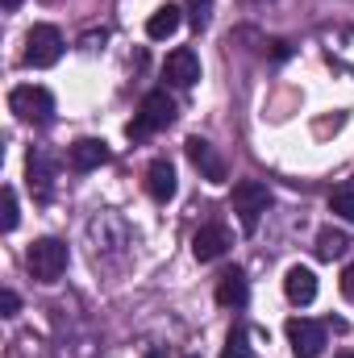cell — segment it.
Here are the masks:
<instances>
[{
	"label": "cell",
	"mask_w": 354,
	"mask_h": 358,
	"mask_svg": "<svg viewBox=\"0 0 354 358\" xmlns=\"http://www.w3.org/2000/svg\"><path fill=\"white\" fill-rule=\"evenodd\" d=\"M171 121H176V100L167 92H146L138 113H134V121L125 125V134H129V142H146L150 134L167 129Z\"/></svg>",
	"instance_id": "obj_1"
},
{
	"label": "cell",
	"mask_w": 354,
	"mask_h": 358,
	"mask_svg": "<svg viewBox=\"0 0 354 358\" xmlns=\"http://www.w3.org/2000/svg\"><path fill=\"white\" fill-rule=\"evenodd\" d=\"M71 263V255H67V246L59 242V238H42V242H34L29 246V255H25V267L29 275L38 279V283H55L63 271Z\"/></svg>",
	"instance_id": "obj_2"
},
{
	"label": "cell",
	"mask_w": 354,
	"mask_h": 358,
	"mask_svg": "<svg viewBox=\"0 0 354 358\" xmlns=\"http://www.w3.org/2000/svg\"><path fill=\"white\" fill-rule=\"evenodd\" d=\"M229 204H234V213H238L242 229H246V234H255V229H259V221H263V213H267V204H271V192H267V183H259V179H242V183H234Z\"/></svg>",
	"instance_id": "obj_3"
},
{
	"label": "cell",
	"mask_w": 354,
	"mask_h": 358,
	"mask_svg": "<svg viewBox=\"0 0 354 358\" xmlns=\"http://www.w3.org/2000/svg\"><path fill=\"white\" fill-rule=\"evenodd\" d=\"M8 108L29 125H46L55 117V96L46 88H38V84H21V88L8 92Z\"/></svg>",
	"instance_id": "obj_4"
},
{
	"label": "cell",
	"mask_w": 354,
	"mask_h": 358,
	"mask_svg": "<svg viewBox=\"0 0 354 358\" xmlns=\"http://www.w3.org/2000/svg\"><path fill=\"white\" fill-rule=\"evenodd\" d=\"M63 59V34L55 25H34L25 34V67H55Z\"/></svg>",
	"instance_id": "obj_5"
},
{
	"label": "cell",
	"mask_w": 354,
	"mask_h": 358,
	"mask_svg": "<svg viewBox=\"0 0 354 358\" xmlns=\"http://www.w3.org/2000/svg\"><path fill=\"white\" fill-rule=\"evenodd\" d=\"M288 342H292V355L296 358H321V350H325V325H317L309 317H292L288 321Z\"/></svg>",
	"instance_id": "obj_6"
},
{
	"label": "cell",
	"mask_w": 354,
	"mask_h": 358,
	"mask_svg": "<svg viewBox=\"0 0 354 358\" xmlns=\"http://www.w3.org/2000/svg\"><path fill=\"white\" fill-rule=\"evenodd\" d=\"M183 150H187V163L200 171V179H208V183H225V159L217 155L213 142H204V138H187Z\"/></svg>",
	"instance_id": "obj_7"
},
{
	"label": "cell",
	"mask_w": 354,
	"mask_h": 358,
	"mask_svg": "<svg viewBox=\"0 0 354 358\" xmlns=\"http://www.w3.org/2000/svg\"><path fill=\"white\" fill-rule=\"evenodd\" d=\"M229 246H234V238H229V229H225L221 221H208V225H200V229L192 234V255H196L200 263L221 259Z\"/></svg>",
	"instance_id": "obj_8"
},
{
	"label": "cell",
	"mask_w": 354,
	"mask_h": 358,
	"mask_svg": "<svg viewBox=\"0 0 354 358\" xmlns=\"http://www.w3.org/2000/svg\"><path fill=\"white\" fill-rule=\"evenodd\" d=\"M163 76H167L171 88H192V84L200 80V59H196V50H187V46L171 50L167 63H163Z\"/></svg>",
	"instance_id": "obj_9"
},
{
	"label": "cell",
	"mask_w": 354,
	"mask_h": 358,
	"mask_svg": "<svg viewBox=\"0 0 354 358\" xmlns=\"http://www.w3.org/2000/svg\"><path fill=\"white\" fill-rule=\"evenodd\" d=\"M146 196H150L155 204H167V200L176 196V167H171L167 159H155V163L146 167Z\"/></svg>",
	"instance_id": "obj_10"
},
{
	"label": "cell",
	"mask_w": 354,
	"mask_h": 358,
	"mask_svg": "<svg viewBox=\"0 0 354 358\" xmlns=\"http://www.w3.org/2000/svg\"><path fill=\"white\" fill-rule=\"evenodd\" d=\"M67 159H71L76 171H96V167L108 163V146H104L100 138H80V142L67 146Z\"/></svg>",
	"instance_id": "obj_11"
},
{
	"label": "cell",
	"mask_w": 354,
	"mask_h": 358,
	"mask_svg": "<svg viewBox=\"0 0 354 358\" xmlns=\"http://www.w3.org/2000/svg\"><path fill=\"white\" fill-rule=\"evenodd\" d=\"M283 296L292 300V304H313L317 300V275L309 267H288V275H283Z\"/></svg>",
	"instance_id": "obj_12"
},
{
	"label": "cell",
	"mask_w": 354,
	"mask_h": 358,
	"mask_svg": "<svg viewBox=\"0 0 354 358\" xmlns=\"http://www.w3.org/2000/svg\"><path fill=\"white\" fill-rule=\"evenodd\" d=\"M246 300H250L246 275H242L238 267L225 271V275L217 279V304H221V308H246Z\"/></svg>",
	"instance_id": "obj_13"
},
{
	"label": "cell",
	"mask_w": 354,
	"mask_h": 358,
	"mask_svg": "<svg viewBox=\"0 0 354 358\" xmlns=\"http://www.w3.org/2000/svg\"><path fill=\"white\" fill-rule=\"evenodd\" d=\"M179 25H183V8L179 4H163V8H155L150 13V21H146V38H155V42H163V38H171Z\"/></svg>",
	"instance_id": "obj_14"
},
{
	"label": "cell",
	"mask_w": 354,
	"mask_h": 358,
	"mask_svg": "<svg viewBox=\"0 0 354 358\" xmlns=\"http://www.w3.org/2000/svg\"><path fill=\"white\" fill-rule=\"evenodd\" d=\"M346 250H351V234H346V229H334V225H325V229L317 234V259L334 263V259H342Z\"/></svg>",
	"instance_id": "obj_15"
},
{
	"label": "cell",
	"mask_w": 354,
	"mask_h": 358,
	"mask_svg": "<svg viewBox=\"0 0 354 358\" xmlns=\"http://www.w3.org/2000/svg\"><path fill=\"white\" fill-rule=\"evenodd\" d=\"M25 176H29V192L38 200H50V163H46V155H29Z\"/></svg>",
	"instance_id": "obj_16"
},
{
	"label": "cell",
	"mask_w": 354,
	"mask_h": 358,
	"mask_svg": "<svg viewBox=\"0 0 354 358\" xmlns=\"http://www.w3.org/2000/svg\"><path fill=\"white\" fill-rule=\"evenodd\" d=\"M221 358H250V329H246V325H234V329L225 334Z\"/></svg>",
	"instance_id": "obj_17"
},
{
	"label": "cell",
	"mask_w": 354,
	"mask_h": 358,
	"mask_svg": "<svg viewBox=\"0 0 354 358\" xmlns=\"http://www.w3.org/2000/svg\"><path fill=\"white\" fill-rule=\"evenodd\" d=\"M330 213L342 217V221H354V187H334L330 192Z\"/></svg>",
	"instance_id": "obj_18"
},
{
	"label": "cell",
	"mask_w": 354,
	"mask_h": 358,
	"mask_svg": "<svg viewBox=\"0 0 354 358\" xmlns=\"http://www.w3.org/2000/svg\"><path fill=\"white\" fill-rule=\"evenodd\" d=\"M17 217H21V213H17V192L4 187V192H0V229L13 234V229H17Z\"/></svg>",
	"instance_id": "obj_19"
},
{
	"label": "cell",
	"mask_w": 354,
	"mask_h": 358,
	"mask_svg": "<svg viewBox=\"0 0 354 358\" xmlns=\"http://www.w3.org/2000/svg\"><path fill=\"white\" fill-rule=\"evenodd\" d=\"M183 13H187L192 29H204L208 17H213V0H183Z\"/></svg>",
	"instance_id": "obj_20"
},
{
	"label": "cell",
	"mask_w": 354,
	"mask_h": 358,
	"mask_svg": "<svg viewBox=\"0 0 354 358\" xmlns=\"http://www.w3.org/2000/svg\"><path fill=\"white\" fill-rule=\"evenodd\" d=\"M17 308H21L17 292H0V313H4V317H17Z\"/></svg>",
	"instance_id": "obj_21"
},
{
	"label": "cell",
	"mask_w": 354,
	"mask_h": 358,
	"mask_svg": "<svg viewBox=\"0 0 354 358\" xmlns=\"http://www.w3.org/2000/svg\"><path fill=\"white\" fill-rule=\"evenodd\" d=\"M342 296H346V300L354 304V263H351L346 271H342Z\"/></svg>",
	"instance_id": "obj_22"
},
{
	"label": "cell",
	"mask_w": 354,
	"mask_h": 358,
	"mask_svg": "<svg viewBox=\"0 0 354 358\" xmlns=\"http://www.w3.org/2000/svg\"><path fill=\"white\" fill-rule=\"evenodd\" d=\"M288 55H292V50H288V42H271V59H279V63H283Z\"/></svg>",
	"instance_id": "obj_23"
},
{
	"label": "cell",
	"mask_w": 354,
	"mask_h": 358,
	"mask_svg": "<svg viewBox=\"0 0 354 358\" xmlns=\"http://www.w3.org/2000/svg\"><path fill=\"white\" fill-rule=\"evenodd\" d=\"M146 358H167V350H163V346H150V350H146Z\"/></svg>",
	"instance_id": "obj_24"
},
{
	"label": "cell",
	"mask_w": 354,
	"mask_h": 358,
	"mask_svg": "<svg viewBox=\"0 0 354 358\" xmlns=\"http://www.w3.org/2000/svg\"><path fill=\"white\" fill-rule=\"evenodd\" d=\"M17 4H21V0H4V8H17Z\"/></svg>",
	"instance_id": "obj_25"
},
{
	"label": "cell",
	"mask_w": 354,
	"mask_h": 358,
	"mask_svg": "<svg viewBox=\"0 0 354 358\" xmlns=\"http://www.w3.org/2000/svg\"><path fill=\"white\" fill-rule=\"evenodd\" d=\"M338 358H354V355H351V350H342V355H338Z\"/></svg>",
	"instance_id": "obj_26"
}]
</instances>
